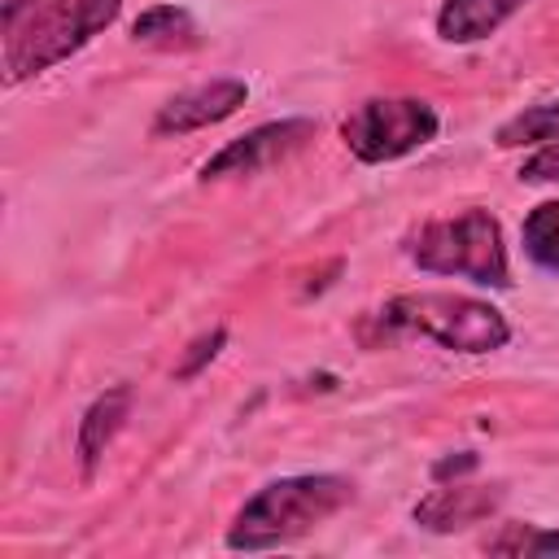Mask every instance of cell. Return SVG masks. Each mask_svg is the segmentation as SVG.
I'll return each instance as SVG.
<instances>
[{"label":"cell","instance_id":"obj_1","mask_svg":"<svg viewBox=\"0 0 559 559\" xmlns=\"http://www.w3.org/2000/svg\"><path fill=\"white\" fill-rule=\"evenodd\" d=\"M122 13V0H4L0 66L4 87L39 79L44 70L83 52Z\"/></svg>","mask_w":559,"mask_h":559},{"label":"cell","instance_id":"obj_2","mask_svg":"<svg viewBox=\"0 0 559 559\" xmlns=\"http://www.w3.org/2000/svg\"><path fill=\"white\" fill-rule=\"evenodd\" d=\"M354 502V480L341 472H301L266 480L227 524V550H271L306 537Z\"/></svg>","mask_w":559,"mask_h":559},{"label":"cell","instance_id":"obj_3","mask_svg":"<svg viewBox=\"0 0 559 559\" xmlns=\"http://www.w3.org/2000/svg\"><path fill=\"white\" fill-rule=\"evenodd\" d=\"M402 253L424 275H454L476 288H511V258L502 223L485 205L428 218L402 236Z\"/></svg>","mask_w":559,"mask_h":559},{"label":"cell","instance_id":"obj_4","mask_svg":"<svg viewBox=\"0 0 559 559\" xmlns=\"http://www.w3.org/2000/svg\"><path fill=\"white\" fill-rule=\"evenodd\" d=\"M376 323L397 336H424L450 354H493L511 341L507 314L467 293H397L376 310Z\"/></svg>","mask_w":559,"mask_h":559},{"label":"cell","instance_id":"obj_5","mask_svg":"<svg viewBox=\"0 0 559 559\" xmlns=\"http://www.w3.org/2000/svg\"><path fill=\"white\" fill-rule=\"evenodd\" d=\"M441 131L437 109L424 96H371L341 118V144L362 166H384L432 144Z\"/></svg>","mask_w":559,"mask_h":559},{"label":"cell","instance_id":"obj_6","mask_svg":"<svg viewBox=\"0 0 559 559\" xmlns=\"http://www.w3.org/2000/svg\"><path fill=\"white\" fill-rule=\"evenodd\" d=\"M314 135L310 118H280V122H262L236 140H227L214 157L201 162V183H218V179H249L262 175L271 166H280L284 157H293L297 148H306V140Z\"/></svg>","mask_w":559,"mask_h":559},{"label":"cell","instance_id":"obj_7","mask_svg":"<svg viewBox=\"0 0 559 559\" xmlns=\"http://www.w3.org/2000/svg\"><path fill=\"white\" fill-rule=\"evenodd\" d=\"M249 100V83L236 79V74H218L210 83H197V87H183L175 92L170 100L157 105L148 131L157 140H170V135H192V131H205V127H218L227 122L240 105Z\"/></svg>","mask_w":559,"mask_h":559},{"label":"cell","instance_id":"obj_8","mask_svg":"<svg viewBox=\"0 0 559 559\" xmlns=\"http://www.w3.org/2000/svg\"><path fill=\"white\" fill-rule=\"evenodd\" d=\"M502 507V489L498 485H441L428 498H419L411 507V520L428 533H463L480 520H489Z\"/></svg>","mask_w":559,"mask_h":559},{"label":"cell","instance_id":"obj_9","mask_svg":"<svg viewBox=\"0 0 559 559\" xmlns=\"http://www.w3.org/2000/svg\"><path fill=\"white\" fill-rule=\"evenodd\" d=\"M127 415H131V384H114V389H105L87 402V411L79 419V432H74V454H79L83 480L96 476V467H100L105 450L114 445V437L122 432Z\"/></svg>","mask_w":559,"mask_h":559},{"label":"cell","instance_id":"obj_10","mask_svg":"<svg viewBox=\"0 0 559 559\" xmlns=\"http://www.w3.org/2000/svg\"><path fill=\"white\" fill-rule=\"evenodd\" d=\"M528 0H441L432 26H437V39L441 44H480L489 35H498Z\"/></svg>","mask_w":559,"mask_h":559},{"label":"cell","instance_id":"obj_11","mask_svg":"<svg viewBox=\"0 0 559 559\" xmlns=\"http://www.w3.org/2000/svg\"><path fill=\"white\" fill-rule=\"evenodd\" d=\"M131 39L144 44V48L183 52V48H201V26L183 4H148L131 22Z\"/></svg>","mask_w":559,"mask_h":559},{"label":"cell","instance_id":"obj_12","mask_svg":"<svg viewBox=\"0 0 559 559\" xmlns=\"http://www.w3.org/2000/svg\"><path fill=\"white\" fill-rule=\"evenodd\" d=\"M520 245H524V258L546 271V275H559V197L555 201H537L524 223H520Z\"/></svg>","mask_w":559,"mask_h":559},{"label":"cell","instance_id":"obj_13","mask_svg":"<svg viewBox=\"0 0 559 559\" xmlns=\"http://www.w3.org/2000/svg\"><path fill=\"white\" fill-rule=\"evenodd\" d=\"M559 135V96L546 100V105H533L515 118H507L498 131H493V144L498 148H537L546 140Z\"/></svg>","mask_w":559,"mask_h":559},{"label":"cell","instance_id":"obj_14","mask_svg":"<svg viewBox=\"0 0 559 559\" xmlns=\"http://www.w3.org/2000/svg\"><path fill=\"white\" fill-rule=\"evenodd\" d=\"M485 550L493 555H542V559H559V528H542V524H502Z\"/></svg>","mask_w":559,"mask_h":559},{"label":"cell","instance_id":"obj_15","mask_svg":"<svg viewBox=\"0 0 559 559\" xmlns=\"http://www.w3.org/2000/svg\"><path fill=\"white\" fill-rule=\"evenodd\" d=\"M227 345V328H214V332H201L188 349H183V358H179V367H175V380H192V376H201L214 358H218V349Z\"/></svg>","mask_w":559,"mask_h":559},{"label":"cell","instance_id":"obj_16","mask_svg":"<svg viewBox=\"0 0 559 559\" xmlns=\"http://www.w3.org/2000/svg\"><path fill=\"white\" fill-rule=\"evenodd\" d=\"M515 179H520V183H559V135L546 140V144H537V148L520 162Z\"/></svg>","mask_w":559,"mask_h":559},{"label":"cell","instance_id":"obj_17","mask_svg":"<svg viewBox=\"0 0 559 559\" xmlns=\"http://www.w3.org/2000/svg\"><path fill=\"white\" fill-rule=\"evenodd\" d=\"M472 467H476V454H472V450H463L459 459H441V463L432 467V476H437V480H445V476H463V472H472Z\"/></svg>","mask_w":559,"mask_h":559}]
</instances>
